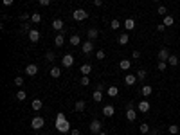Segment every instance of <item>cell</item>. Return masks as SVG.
I'll return each mask as SVG.
<instances>
[{
    "label": "cell",
    "mask_w": 180,
    "mask_h": 135,
    "mask_svg": "<svg viewBox=\"0 0 180 135\" xmlns=\"http://www.w3.org/2000/svg\"><path fill=\"white\" fill-rule=\"evenodd\" d=\"M56 128L61 133H67L70 130V123H69V119H67V115L63 112H58V115H56Z\"/></svg>",
    "instance_id": "obj_1"
},
{
    "label": "cell",
    "mask_w": 180,
    "mask_h": 135,
    "mask_svg": "<svg viewBox=\"0 0 180 135\" xmlns=\"http://www.w3.org/2000/svg\"><path fill=\"white\" fill-rule=\"evenodd\" d=\"M43 126H45V119H43L41 115L33 117V121H31V128H33V130H41Z\"/></svg>",
    "instance_id": "obj_2"
},
{
    "label": "cell",
    "mask_w": 180,
    "mask_h": 135,
    "mask_svg": "<svg viewBox=\"0 0 180 135\" xmlns=\"http://www.w3.org/2000/svg\"><path fill=\"white\" fill-rule=\"evenodd\" d=\"M72 16H74V20H78V22H83V20L88 18V11H85V9H76V11L72 13Z\"/></svg>",
    "instance_id": "obj_3"
},
{
    "label": "cell",
    "mask_w": 180,
    "mask_h": 135,
    "mask_svg": "<svg viewBox=\"0 0 180 135\" xmlns=\"http://www.w3.org/2000/svg\"><path fill=\"white\" fill-rule=\"evenodd\" d=\"M61 65L65 67V69H70V67L74 65V56H72V54H63V58H61Z\"/></svg>",
    "instance_id": "obj_4"
},
{
    "label": "cell",
    "mask_w": 180,
    "mask_h": 135,
    "mask_svg": "<svg viewBox=\"0 0 180 135\" xmlns=\"http://www.w3.org/2000/svg\"><path fill=\"white\" fill-rule=\"evenodd\" d=\"M88 128H90V131H92V133H96V135H97V133L101 131V128H103V124H101V121H97V119H94L92 123H90V126H88Z\"/></svg>",
    "instance_id": "obj_5"
},
{
    "label": "cell",
    "mask_w": 180,
    "mask_h": 135,
    "mask_svg": "<svg viewBox=\"0 0 180 135\" xmlns=\"http://www.w3.org/2000/svg\"><path fill=\"white\" fill-rule=\"evenodd\" d=\"M114 114H115L114 105H105V106H103V115H105V117H112Z\"/></svg>",
    "instance_id": "obj_6"
},
{
    "label": "cell",
    "mask_w": 180,
    "mask_h": 135,
    "mask_svg": "<svg viewBox=\"0 0 180 135\" xmlns=\"http://www.w3.org/2000/svg\"><path fill=\"white\" fill-rule=\"evenodd\" d=\"M51 25H52V29H54V31H58V33H63V25H65V24H63V20H60V18H54Z\"/></svg>",
    "instance_id": "obj_7"
},
{
    "label": "cell",
    "mask_w": 180,
    "mask_h": 135,
    "mask_svg": "<svg viewBox=\"0 0 180 135\" xmlns=\"http://www.w3.org/2000/svg\"><path fill=\"white\" fill-rule=\"evenodd\" d=\"M27 38H29V41L36 43V41L40 40V31H38V29H31V31L27 33Z\"/></svg>",
    "instance_id": "obj_8"
},
{
    "label": "cell",
    "mask_w": 180,
    "mask_h": 135,
    "mask_svg": "<svg viewBox=\"0 0 180 135\" xmlns=\"http://www.w3.org/2000/svg\"><path fill=\"white\" fill-rule=\"evenodd\" d=\"M25 74H27V76H36V74H38V65L29 63V65L25 67Z\"/></svg>",
    "instance_id": "obj_9"
},
{
    "label": "cell",
    "mask_w": 180,
    "mask_h": 135,
    "mask_svg": "<svg viewBox=\"0 0 180 135\" xmlns=\"http://www.w3.org/2000/svg\"><path fill=\"white\" fill-rule=\"evenodd\" d=\"M124 83H126V86H133L135 83H137V76L135 74H126L124 76Z\"/></svg>",
    "instance_id": "obj_10"
},
{
    "label": "cell",
    "mask_w": 180,
    "mask_h": 135,
    "mask_svg": "<svg viewBox=\"0 0 180 135\" xmlns=\"http://www.w3.org/2000/svg\"><path fill=\"white\" fill-rule=\"evenodd\" d=\"M92 51H94V43H92V40L83 41V54H90Z\"/></svg>",
    "instance_id": "obj_11"
},
{
    "label": "cell",
    "mask_w": 180,
    "mask_h": 135,
    "mask_svg": "<svg viewBox=\"0 0 180 135\" xmlns=\"http://www.w3.org/2000/svg\"><path fill=\"white\" fill-rule=\"evenodd\" d=\"M157 56H159V61H168L171 54H169V51L164 47V49H160V51H159V54H157Z\"/></svg>",
    "instance_id": "obj_12"
},
{
    "label": "cell",
    "mask_w": 180,
    "mask_h": 135,
    "mask_svg": "<svg viewBox=\"0 0 180 135\" xmlns=\"http://www.w3.org/2000/svg\"><path fill=\"white\" fill-rule=\"evenodd\" d=\"M126 119H128L130 123H133L135 119H137V112L133 110V106H130V108L126 110Z\"/></svg>",
    "instance_id": "obj_13"
},
{
    "label": "cell",
    "mask_w": 180,
    "mask_h": 135,
    "mask_svg": "<svg viewBox=\"0 0 180 135\" xmlns=\"http://www.w3.org/2000/svg\"><path fill=\"white\" fill-rule=\"evenodd\" d=\"M137 110L141 112V114H146V112L150 110V103H148V101H144V99H142V101H139V105H137Z\"/></svg>",
    "instance_id": "obj_14"
},
{
    "label": "cell",
    "mask_w": 180,
    "mask_h": 135,
    "mask_svg": "<svg viewBox=\"0 0 180 135\" xmlns=\"http://www.w3.org/2000/svg\"><path fill=\"white\" fill-rule=\"evenodd\" d=\"M63 43H65V36H63V33H58V34L54 36V45H56V47H61Z\"/></svg>",
    "instance_id": "obj_15"
},
{
    "label": "cell",
    "mask_w": 180,
    "mask_h": 135,
    "mask_svg": "<svg viewBox=\"0 0 180 135\" xmlns=\"http://www.w3.org/2000/svg\"><path fill=\"white\" fill-rule=\"evenodd\" d=\"M153 94V88L150 86V85H144L142 88H141V96H144V97H150Z\"/></svg>",
    "instance_id": "obj_16"
},
{
    "label": "cell",
    "mask_w": 180,
    "mask_h": 135,
    "mask_svg": "<svg viewBox=\"0 0 180 135\" xmlns=\"http://www.w3.org/2000/svg\"><path fill=\"white\" fill-rule=\"evenodd\" d=\"M124 29L126 31H133L135 29V20L133 18H126L124 20Z\"/></svg>",
    "instance_id": "obj_17"
},
{
    "label": "cell",
    "mask_w": 180,
    "mask_h": 135,
    "mask_svg": "<svg viewBox=\"0 0 180 135\" xmlns=\"http://www.w3.org/2000/svg\"><path fill=\"white\" fill-rule=\"evenodd\" d=\"M49 74H51V78L58 79V78L61 76V69H60V67H51V70H49Z\"/></svg>",
    "instance_id": "obj_18"
},
{
    "label": "cell",
    "mask_w": 180,
    "mask_h": 135,
    "mask_svg": "<svg viewBox=\"0 0 180 135\" xmlns=\"http://www.w3.org/2000/svg\"><path fill=\"white\" fill-rule=\"evenodd\" d=\"M106 94H108L110 97H115V96L119 94V88H117V86H114V85H110V86L106 88Z\"/></svg>",
    "instance_id": "obj_19"
},
{
    "label": "cell",
    "mask_w": 180,
    "mask_h": 135,
    "mask_svg": "<svg viewBox=\"0 0 180 135\" xmlns=\"http://www.w3.org/2000/svg\"><path fill=\"white\" fill-rule=\"evenodd\" d=\"M86 36H88V40H96V38L99 36V31H97L96 27H92V29H88V33H86Z\"/></svg>",
    "instance_id": "obj_20"
},
{
    "label": "cell",
    "mask_w": 180,
    "mask_h": 135,
    "mask_svg": "<svg viewBox=\"0 0 180 135\" xmlns=\"http://www.w3.org/2000/svg\"><path fill=\"white\" fill-rule=\"evenodd\" d=\"M119 67H121L123 70H130V69H131V61H130V60H121V61H119Z\"/></svg>",
    "instance_id": "obj_21"
},
{
    "label": "cell",
    "mask_w": 180,
    "mask_h": 135,
    "mask_svg": "<svg viewBox=\"0 0 180 135\" xmlns=\"http://www.w3.org/2000/svg\"><path fill=\"white\" fill-rule=\"evenodd\" d=\"M117 41H119V45H128V41H130V36H128V33H123V34L117 38Z\"/></svg>",
    "instance_id": "obj_22"
},
{
    "label": "cell",
    "mask_w": 180,
    "mask_h": 135,
    "mask_svg": "<svg viewBox=\"0 0 180 135\" xmlns=\"http://www.w3.org/2000/svg\"><path fill=\"white\" fill-rule=\"evenodd\" d=\"M79 70H81V74H83V76H88L90 72H92V65L85 63V65H81V69H79Z\"/></svg>",
    "instance_id": "obj_23"
},
{
    "label": "cell",
    "mask_w": 180,
    "mask_h": 135,
    "mask_svg": "<svg viewBox=\"0 0 180 135\" xmlns=\"http://www.w3.org/2000/svg\"><path fill=\"white\" fill-rule=\"evenodd\" d=\"M162 24H164L166 27H169V25H173V24H175V18H173L171 15H166V16H164V20H162Z\"/></svg>",
    "instance_id": "obj_24"
},
{
    "label": "cell",
    "mask_w": 180,
    "mask_h": 135,
    "mask_svg": "<svg viewBox=\"0 0 180 135\" xmlns=\"http://www.w3.org/2000/svg\"><path fill=\"white\" fill-rule=\"evenodd\" d=\"M31 106H33V110H34V112H38V110H41L43 101H41V99H34V101L31 103Z\"/></svg>",
    "instance_id": "obj_25"
},
{
    "label": "cell",
    "mask_w": 180,
    "mask_h": 135,
    "mask_svg": "<svg viewBox=\"0 0 180 135\" xmlns=\"http://www.w3.org/2000/svg\"><path fill=\"white\" fill-rule=\"evenodd\" d=\"M135 76H137V79H139V81H144V79H146V76H148V72H146L144 69H137V74H135Z\"/></svg>",
    "instance_id": "obj_26"
},
{
    "label": "cell",
    "mask_w": 180,
    "mask_h": 135,
    "mask_svg": "<svg viewBox=\"0 0 180 135\" xmlns=\"http://www.w3.org/2000/svg\"><path fill=\"white\" fill-rule=\"evenodd\" d=\"M74 108H76V112H83V110L86 108V103H85L83 99H79V101H78V103L74 105Z\"/></svg>",
    "instance_id": "obj_27"
},
{
    "label": "cell",
    "mask_w": 180,
    "mask_h": 135,
    "mask_svg": "<svg viewBox=\"0 0 180 135\" xmlns=\"http://www.w3.org/2000/svg\"><path fill=\"white\" fill-rule=\"evenodd\" d=\"M92 99H94L96 103H101V101H103V92H99V90H94Z\"/></svg>",
    "instance_id": "obj_28"
},
{
    "label": "cell",
    "mask_w": 180,
    "mask_h": 135,
    "mask_svg": "<svg viewBox=\"0 0 180 135\" xmlns=\"http://www.w3.org/2000/svg\"><path fill=\"white\" fill-rule=\"evenodd\" d=\"M110 27H112V31H117V29L121 27V22H119L117 18H114V20L110 22Z\"/></svg>",
    "instance_id": "obj_29"
},
{
    "label": "cell",
    "mask_w": 180,
    "mask_h": 135,
    "mask_svg": "<svg viewBox=\"0 0 180 135\" xmlns=\"http://www.w3.org/2000/svg\"><path fill=\"white\" fill-rule=\"evenodd\" d=\"M69 41H70V45H79V43H81V38H79L78 34H72V36L69 38Z\"/></svg>",
    "instance_id": "obj_30"
},
{
    "label": "cell",
    "mask_w": 180,
    "mask_h": 135,
    "mask_svg": "<svg viewBox=\"0 0 180 135\" xmlns=\"http://www.w3.org/2000/svg\"><path fill=\"white\" fill-rule=\"evenodd\" d=\"M168 65H171V67H176V65H178V56L171 54V56H169V60H168Z\"/></svg>",
    "instance_id": "obj_31"
},
{
    "label": "cell",
    "mask_w": 180,
    "mask_h": 135,
    "mask_svg": "<svg viewBox=\"0 0 180 135\" xmlns=\"http://www.w3.org/2000/svg\"><path fill=\"white\" fill-rule=\"evenodd\" d=\"M31 22H33V24H40V22H41V15L40 13H33L31 15Z\"/></svg>",
    "instance_id": "obj_32"
},
{
    "label": "cell",
    "mask_w": 180,
    "mask_h": 135,
    "mask_svg": "<svg viewBox=\"0 0 180 135\" xmlns=\"http://www.w3.org/2000/svg\"><path fill=\"white\" fill-rule=\"evenodd\" d=\"M139 130H141V133H142V135H148V133H150V124L142 123V124L139 126Z\"/></svg>",
    "instance_id": "obj_33"
},
{
    "label": "cell",
    "mask_w": 180,
    "mask_h": 135,
    "mask_svg": "<svg viewBox=\"0 0 180 135\" xmlns=\"http://www.w3.org/2000/svg\"><path fill=\"white\" fill-rule=\"evenodd\" d=\"M25 97H27L25 90H18V92H16V99H18V101H25Z\"/></svg>",
    "instance_id": "obj_34"
},
{
    "label": "cell",
    "mask_w": 180,
    "mask_h": 135,
    "mask_svg": "<svg viewBox=\"0 0 180 135\" xmlns=\"http://www.w3.org/2000/svg\"><path fill=\"white\" fill-rule=\"evenodd\" d=\"M157 69H159L160 72L168 70V61H159V65H157Z\"/></svg>",
    "instance_id": "obj_35"
},
{
    "label": "cell",
    "mask_w": 180,
    "mask_h": 135,
    "mask_svg": "<svg viewBox=\"0 0 180 135\" xmlns=\"http://www.w3.org/2000/svg\"><path fill=\"white\" fill-rule=\"evenodd\" d=\"M15 85H16L18 88H22V86H24V78H22V76H16V78H15Z\"/></svg>",
    "instance_id": "obj_36"
},
{
    "label": "cell",
    "mask_w": 180,
    "mask_h": 135,
    "mask_svg": "<svg viewBox=\"0 0 180 135\" xmlns=\"http://www.w3.org/2000/svg\"><path fill=\"white\" fill-rule=\"evenodd\" d=\"M45 60H47V61H54V60H56V54H54L52 51H49V52H45Z\"/></svg>",
    "instance_id": "obj_37"
},
{
    "label": "cell",
    "mask_w": 180,
    "mask_h": 135,
    "mask_svg": "<svg viewBox=\"0 0 180 135\" xmlns=\"http://www.w3.org/2000/svg\"><path fill=\"white\" fill-rule=\"evenodd\" d=\"M157 13H159L160 16H166V15H168V7H166V6H160L159 9H157Z\"/></svg>",
    "instance_id": "obj_38"
},
{
    "label": "cell",
    "mask_w": 180,
    "mask_h": 135,
    "mask_svg": "<svg viewBox=\"0 0 180 135\" xmlns=\"http://www.w3.org/2000/svg\"><path fill=\"white\" fill-rule=\"evenodd\" d=\"M178 131H180V128H178L176 124H171V126H169V133H171V135H176Z\"/></svg>",
    "instance_id": "obj_39"
},
{
    "label": "cell",
    "mask_w": 180,
    "mask_h": 135,
    "mask_svg": "<svg viewBox=\"0 0 180 135\" xmlns=\"http://www.w3.org/2000/svg\"><path fill=\"white\" fill-rule=\"evenodd\" d=\"M96 58H97V60H105V58H106V52H105V51H97V52H96Z\"/></svg>",
    "instance_id": "obj_40"
},
{
    "label": "cell",
    "mask_w": 180,
    "mask_h": 135,
    "mask_svg": "<svg viewBox=\"0 0 180 135\" xmlns=\"http://www.w3.org/2000/svg\"><path fill=\"white\" fill-rule=\"evenodd\" d=\"M79 83H81V85H83V86H88V85H90V79H88V76H83V78H81V81H79Z\"/></svg>",
    "instance_id": "obj_41"
},
{
    "label": "cell",
    "mask_w": 180,
    "mask_h": 135,
    "mask_svg": "<svg viewBox=\"0 0 180 135\" xmlns=\"http://www.w3.org/2000/svg\"><path fill=\"white\" fill-rule=\"evenodd\" d=\"M139 58H141V52L139 51H133L131 52V60H139Z\"/></svg>",
    "instance_id": "obj_42"
},
{
    "label": "cell",
    "mask_w": 180,
    "mask_h": 135,
    "mask_svg": "<svg viewBox=\"0 0 180 135\" xmlns=\"http://www.w3.org/2000/svg\"><path fill=\"white\" fill-rule=\"evenodd\" d=\"M29 18H31V15H27V13H24V15H20V20H22V22H27Z\"/></svg>",
    "instance_id": "obj_43"
},
{
    "label": "cell",
    "mask_w": 180,
    "mask_h": 135,
    "mask_svg": "<svg viewBox=\"0 0 180 135\" xmlns=\"http://www.w3.org/2000/svg\"><path fill=\"white\" fill-rule=\"evenodd\" d=\"M22 31H25V33H29V31H31V25L27 24V22H25L24 25H22Z\"/></svg>",
    "instance_id": "obj_44"
},
{
    "label": "cell",
    "mask_w": 180,
    "mask_h": 135,
    "mask_svg": "<svg viewBox=\"0 0 180 135\" xmlns=\"http://www.w3.org/2000/svg\"><path fill=\"white\" fill-rule=\"evenodd\" d=\"M157 31H159V33H164V31H166V25H164V24H159V25H157Z\"/></svg>",
    "instance_id": "obj_45"
},
{
    "label": "cell",
    "mask_w": 180,
    "mask_h": 135,
    "mask_svg": "<svg viewBox=\"0 0 180 135\" xmlns=\"http://www.w3.org/2000/svg\"><path fill=\"white\" fill-rule=\"evenodd\" d=\"M38 2H40V6H49L51 0H38Z\"/></svg>",
    "instance_id": "obj_46"
},
{
    "label": "cell",
    "mask_w": 180,
    "mask_h": 135,
    "mask_svg": "<svg viewBox=\"0 0 180 135\" xmlns=\"http://www.w3.org/2000/svg\"><path fill=\"white\" fill-rule=\"evenodd\" d=\"M94 6H96V7H101V6H103V0H94Z\"/></svg>",
    "instance_id": "obj_47"
},
{
    "label": "cell",
    "mask_w": 180,
    "mask_h": 135,
    "mask_svg": "<svg viewBox=\"0 0 180 135\" xmlns=\"http://www.w3.org/2000/svg\"><path fill=\"white\" fill-rule=\"evenodd\" d=\"M2 2H4V6H13L15 0H2Z\"/></svg>",
    "instance_id": "obj_48"
},
{
    "label": "cell",
    "mask_w": 180,
    "mask_h": 135,
    "mask_svg": "<svg viewBox=\"0 0 180 135\" xmlns=\"http://www.w3.org/2000/svg\"><path fill=\"white\" fill-rule=\"evenodd\" d=\"M96 90H99V92H103V90H105V86H103L101 83H97V88H96Z\"/></svg>",
    "instance_id": "obj_49"
},
{
    "label": "cell",
    "mask_w": 180,
    "mask_h": 135,
    "mask_svg": "<svg viewBox=\"0 0 180 135\" xmlns=\"http://www.w3.org/2000/svg\"><path fill=\"white\" fill-rule=\"evenodd\" d=\"M148 135H159V131H157V130H150V133Z\"/></svg>",
    "instance_id": "obj_50"
},
{
    "label": "cell",
    "mask_w": 180,
    "mask_h": 135,
    "mask_svg": "<svg viewBox=\"0 0 180 135\" xmlns=\"http://www.w3.org/2000/svg\"><path fill=\"white\" fill-rule=\"evenodd\" d=\"M70 133H72V135H79V130H76V128H74V130H72Z\"/></svg>",
    "instance_id": "obj_51"
},
{
    "label": "cell",
    "mask_w": 180,
    "mask_h": 135,
    "mask_svg": "<svg viewBox=\"0 0 180 135\" xmlns=\"http://www.w3.org/2000/svg\"><path fill=\"white\" fill-rule=\"evenodd\" d=\"M97 135H106V133H105V131H103V130H101V131H99V133H97Z\"/></svg>",
    "instance_id": "obj_52"
},
{
    "label": "cell",
    "mask_w": 180,
    "mask_h": 135,
    "mask_svg": "<svg viewBox=\"0 0 180 135\" xmlns=\"http://www.w3.org/2000/svg\"><path fill=\"white\" fill-rule=\"evenodd\" d=\"M151 2H160V0H151Z\"/></svg>",
    "instance_id": "obj_53"
}]
</instances>
